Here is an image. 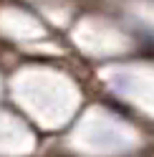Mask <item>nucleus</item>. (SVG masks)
Segmentation results:
<instances>
[]
</instances>
